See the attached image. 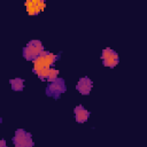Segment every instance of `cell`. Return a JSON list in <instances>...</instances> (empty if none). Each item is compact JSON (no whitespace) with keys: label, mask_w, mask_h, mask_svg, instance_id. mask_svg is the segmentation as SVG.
I'll use <instances>...</instances> for the list:
<instances>
[{"label":"cell","mask_w":147,"mask_h":147,"mask_svg":"<svg viewBox=\"0 0 147 147\" xmlns=\"http://www.w3.org/2000/svg\"><path fill=\"white\" fill-rule=\"evenodd\" d=\"M60 57V55H56L54 53H51L48 51H44L33 62V72L40 78L46 79L49 69L52 68V64Z\"/></svg>","instance_id":"1"},{"label":"cell","mask_w":147,"mask_h":147,"mask_svg":"<svg viewBox=\"0 0 147 147\" xmlns=\"http://www.w3.org/2000/svg\"><path fill=\"white\" fill-rule=\"evenodd\" d=\"M44 52V46L40 40H31L23 48V56L28 61H34Z\"/></svg>","instance_id":"2"},{"label":"cell","mask_w":147,"mask_h":147,"mask_svg":"<svg viewBox=\"0 0 147 147\" xmlns=\"http://www.w3.org/2000/svg\"><path fill=\"white\" fill-rule=\"evenodd\" d=\"M13 142L15 147H33V140L31 134L22 129H18L13 138Z\"/></svg>","instance_id":"3"},{"label":"cell","mask_w":147,"mask_h":147,"mask_svg":"<svg viewBox=\"0 0 147 147\" xmlns=\"http://www.w3.org/2000/svg\"><path fill=\"white\" fill-rule=\"evenodd\" d=\"M67 87H65V82L62 78H57L56 80L48 83L47 87H46V94L48 96L55 98L57 99L60 96V94H62L63 92H65Z\"/></svg>","instance_id":"4"},{"label":"cell","mask_w":147,"mask_h":147,"mask_svg":"<svg viewBox=\"0 0 147 147\" xmlns=\"http://www.w3.org/2000/svg\"><path fill=\"white\" fill-rule=\"evenodd\" d=\"M101 60H102V63L105 67L115 68L118 64L119 57H118V54L114 49L107 47L101 52Z\"/></svg>","instance_id":"5"},{"label":"cell","mask_w":147,"mask_h":147,"mask_svg":"<svg viewBox=\"0 0 147 147\" xmlns=\"http://www.w3.org/2000/svg\"><path fill=\"white\" fill-rule=\"evenodd\" d=\"M25 7H26V11L29 15H37L40 11L44 10L46 3L42 0H28L25 1Z\"/></svg>","instance_id":"6"},{"label":"cell","mask_w":147,"mask_h":147,"mask_svg":"<svg viewBox=\"0 0 147 147\" xmlns=\"http://www.w3.org/2000/svg\"><path fill=\"white\" fill-rule=\"evenodd\" d=\"M92 86H93V82L88 77H82L78 80V83L76 85V88H77V91L80 94L88 95L90 92H91V90H92Z\"/></svg>","instance_id":"7"},{"label":"cell","mask_w":147,"mask_h":147,"mask_svg":"<svg viewBox=\"0 0 147 147\" xmlns=\"http://www.w3.org/2000/svg\"><path fill=\"white\" fill-rule=\"evenodd\" d=\"M74 111H75V118H76L77 123H85L88 119V117H90V113L82 105L76 106Z\"/></svg>","instance_id":"8"},{"label":"cell","mask_w":147,"mask_h":147,"mask_svg":"<svg viewBox=\"0 0 147 147\" xmlns=\"http://www.w3.org/2000/svg\"><path fill=\"white\" fill-rule=\"evenodd\" d=\"M9 83L14 91H22L24 88V80L22 78H13L9 80Z\"/></svg>","instance_id":"9"},{"label":"cell","mask_w":147,"mask_h":147,"mask_svg":"<svg viewBox=\"0 0 147 147\" xmlns=\"http://www.w3.org/2000/svg\"><path fill=\"white\" fill-rule=\"evenodd\" d=\"M57 75H59V70L57 69H54V68H51L49 69V71H48V75H47V82L48 83H52V82H54V80H56L59 77H57Z\"/></svg>","instance_id":"10"}]
</instances>
